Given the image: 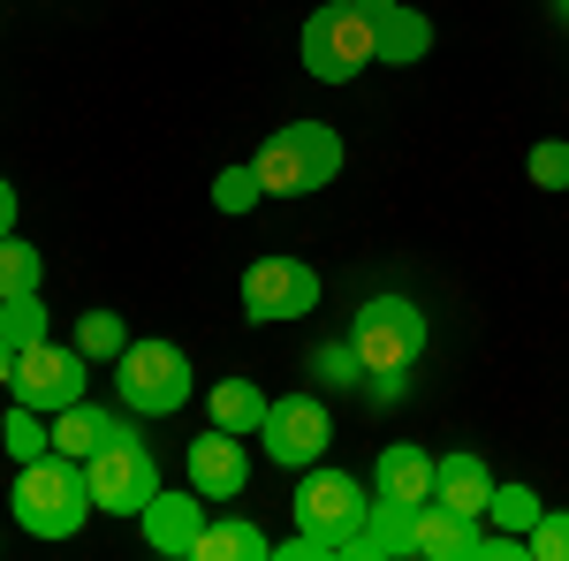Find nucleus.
Segmentation results:
<instances>
[{
	"instance_id": "1a4fd4ad",
	"label": "nucleus",
	"mask_w": 569,
	"mask_h": 561,
	"mask_svg": "<svg viewBox=\"0 0 569 561\" xmlns=\"http://www.w3.org/2000/svg\"><path fill=\"white\" fill-rule=\"evenodd\" d=\"M266 463H281V471H311L319 455H327V440H335V418H327V402L319 394H281V402H266Z\"/></svg>"
},
{
	"instance_id": "7c9ffc66",
	"label": "nucleus",
	"mask_w": 569,
	"mask_h": 561,
	"mask_svg": "<svg viewBox=\"0 0 569 561\" xmlns=\"http://www.w3.org/2000/svg\"><path fill=\"white\" fill-rule=\"evenodd\" d=\"M555 8H562V16H569V0H555Z\"/></svg>"
},
{
	"instance_id": "2eb2a0df",
	"label": "nucleus",
	"mask_w": 569,
	"mask_h": 561,
	"mask_svg": "<svg viewBox=\"0 0 569 561\" xmlns=\"http://www.w3.org/2000/svg\"><path fill=\"white\" fill-rule=\"evenodd\" d=\"M372 493H380V501H402V509L433 501V455H426L418 440H395V448H380V471H372Z\"/></svg>"
},
{
	"instance_id": "393cba45",
	"label": "nucleus",
	"mask_w": 569,
	"mask_h": 561,
	"mask_svg": "<svg viewBox=\"0 0 569 561\" xmlns=\"http://www.w3.org/2000/svg\"><path fill=\"white\" fill-rule=\"evenodd\" d=\"M259 198H266V190H259V174H251V160H243V168H220V182H213L220 213H251Z\"/></svg>"
},
{
	"instance_id": "f3484780",
	"label": "nucleus",
	"mask_w": 569,
	"mask_h": 561,
	"mask_svg": "<svg viewBox=\"0 0 569 561\" xmlns=\"http://www.w3.org/2000/svg\"><path fill=\"white\" fill-rule=\"evenodd\" d=\"M190 561H273V547H266V531H259V523L220 517V523H206V531H198Z\"/></svg>"
},
{
	"instance_id": "f257e3e1",
	"label": "nucleus",
	"mask_w": 569,
	"mask_h": 561,
	"mask_svg": "<svg viewBox=\"0 0 569 561\" xmlns=\"http://www.w3.org/2000/svg\"><path fill=\"white\" fill-rule=\"evenodd\" d=\"M8 509L16 523L31 531V539H69V531H84L91 517V478L77 455H39V463H16V493H8Z\"/></svg>"
},
{
	"instance_id": "412c9836",
	"label": "nucleus",
	"mask_w": 569,
	"mask_h": 561,
	"mask_svg": "<svg viewBox=\"0 0 569 561\" xmlns=\"http://www.w3.org/2000/svg\"><path fill=\"white\" fill-rule=\"evenodd\" d=\"M486 517L501 523V531H517V539H531V523L547 517V501H539L531 485H501V478H493V501H486Z\"/></svg>"
},
{
	"instance_id": "b1692460",
	"label": "nucleus",
	"mask_w": 569,
	"mask_h": 561,
	"mask_svg": "<svg viewBox=\"0 0 569 561\" xmlns=\"http://www.w3.org/2000/svg\"><path fill=\"white\" fill-rule=\"evenodd\" d=\"M77 349H84V357H122V349H130L122 311H84V319H77Z\"/></svg>"
},
{
	"instance_id": "bb28decb",
	"label": "nucleus",
	"mask_w": 569,
	"mask_h": 561,
	"mask_svg": "<svg viewBox=\"0 0 569 561\" xmlns=\"http://www.w3.org/2000/svg\"><path fill=\"white\" fill-rule=\"evenodd\" d=\"M531 182L539 190H569V144L562 137H539L531 144Z\"/></svg>"
},
{
	"instance_id": "4be33fe9",
	"label": "nucleus",
	"mask_w": 569,
	"mask_h": 561,
	"mask_svg": "<svg viewBox=\"0 0 569 561\" xmlns=\"http://www.w3.org/2000/svg\"><path fill=\"white\" fill-rule=\"evenodd\" d=\"M0 342H8V349L46 342V303H39V289H31V297H0Z\"/></svg>"
},
{
	"instance_id": "9b49d317",
	"label": "nucleus",
	"mask_w": 569,
	"mask_h": 561,
	"mask_svg": "<svg viewBox=\"0 0 569 561\" xmlns=\"http://www.w3.org/2000/svg\"><path fill=\"white\" fill-rule=\"evenodd\" d=\"M182 471H190V485L206 493V501H236L243 485H251V455H243V432H198L190 440V455H182Z\"/></svg>"
},
{
	"instance_id": "aec40b11",
	"label": "nucleus",
	"mask_w": 569,
	"mask_h": 561,
	"mask_svg": "<svg viewBox=\"0 0 569 561\" xmlns=\"http://www.w3.org/2000/svg\"><path fill=\"white\" fill-rule=\"evenodd\" d=\"M0 448H8L16 463H39V455H53V418H46V410H23V402H16V410L0 418Z\"/></svg>"
},
{
	"instance_id": "f03ea898",
	"label": "nucleus",
	"mask_w": 569,
	"mask_h": 561,
	"mask_svg": "<svg viewBox=\"0 0 569 561\" xmlns=\"http://www.w3.org/2000/svg\"><path fill=\"white\" fill-rule=\"evenodd\" d=\"M251 174H259L266 198H311V190H327L342 174V137L327 122H289L251 152Z\"/></svg>"
},
{
	"instance_id": "dca6fc26",
	"label": "nucleus",
	"mask_w": 569,
	"mask_h": 561,
	"mask_svg": "<svg viewBox=\"0 0 569 561\" xmlns=\"http://www.w3.org/2000/svg\"><path fill=\"white\" fill-rule=\"evenodd\" d=\"M372 31H380V61H426L433 53V23L402 0H380L372 8Z\"/></svg>"
},
{
	"instance_id": "39448f33",
	"label": "nucleus",
	"mask_w": 569,
	"mask_h": 561,
	"mask_svg": "<svg viewBox=\"0 0 569 561\" xmlns=\"http://www.w3.org/2000/svg\"><path fill=\"white\" fill-rule=\"evenodd\" d=\"M84 478H91V509H107V517H144V501L160 493V463H152V448L130 425H114L91 448Z\"/></svg>"
},
{
	"instance_id": "a878e982",
	"label": "nucleus",
	"mask_w": 569,
	"mask_h": 561,
	"mask_svg": "<svg viewBox=\"0 0 569 561\" xmlns=\"http://www.w3.org/2000/svg\"><path fill=\"white\" fill-rule=\"evenodd\" d=\"M531 561H569V509H547V517L531 523Z\"/></svg>"
},
{
	"instance_id": "a211bd4d",
	"label": "nucleus",
	"mask_w": 569,
	"mask_h": 561,
	"mask_svg": "<svg viewBox=\"0 0 569 561\" xmlns=\"http://www.w3.org/2000/svg\"><path fill=\"white\" fill-rule=\"evenodd\" d=\"M114 425H122L114 410H99V402H69V410H53V448L84 463V455H91V448H99Z\"/></svg>"
},
{
	"instance_id": "6e6552de",
	"label": "nucleus",
	"mask_w": 569,
	"mask_h": 561,
	"mask_svg": "<svg viewBox=\"0 0 569 561\" xmlns=\"http://www.w3.org/2000/svg\"><path fill=\"white\" fill-rule=\"evenodd\" d=\"M84 349L77 342H31L16 349V372H8V394L23 402V410H69V402H84Z\"/></svg>"
},
{
	"instance_id": "ddd939ff",
	"label": "nucleus",
	"mask_w": 569,
	"mask_h": 561,
	"mask_svg": "<svg viewBox=\"0 0 569 561\" xmlns=\"http://www.w3.org/2000/svg\"><path fill=\"white\" fill-rule=\"evenodd\" d=\"M433 501L456 509L463 523H479L486 501H493V463H486L479 448H448V455H433Z\"/></svg>"
},
{
	"instance_id": "cd10ccee",
	"label": "nucleus",
	"mask_w": 569,
	"mask_h": 561,
	"mask_svg": "<svg viewBox=\"0 0 569 561\" xmlns=\"http://www.w3.org/2000/svg\"><path fill=\"white\" fill-rule=\"evenodd\" d=\"M311 364H319L327 380H365V364H357V349H350V342H327L319 357H311Z\"/></svg>"
},
{
	"instance_id": "7ed1b4c3",
	"label": "nucleus",
	"mask_w": 569,
	"mask_h": 561,
	"mask_svg": "<svg viewBox=\"0 0 569 561\" xmlns=\"http://www.w3.org/2000/svg\"><path fill=\"white\" fill-rule=\"evenodd\" d=\"M380 61V31H372V8L365 0H327L305 16V77L319 84H350L357 69Z\"/></svg>"
},
{
	"instance_id": "9d476101",
	"label": "nucleus",
	"mask_w": 569,
	"mask_h": 561,
	"mask_svg": "<svg viewBox=\"0 0 569 561\" xmlns=\"http://www.w3.org/2000/svg\"><path fill=\"white\" fill-rule=\"evenodd\" d=\"M319 311V273L305 259H251L243 266V319L273 327V319H305Z\"/></svg>"
},
{
	"instance_id": "c756f323",
	"label": "nucleus",
	"mask_w": 569,
	"mask_h": 561,
	"mask_svg": "<svg viewBox=\"0 0 569 561\" xmlns=\"http://www.w3.org/2000/svg\"><path fill=\"white\" fill-rule=\"evenodd\" d=\"M8 372H16V349L0 342V388H8Z\"/></svg>"
},
{
	"instance_id": "0eeeda50",
	"label": "nucleus",
	"mask_w": 569,
	"mask_h": 561,
	"mask_svg": "<svg viewBox=\"0 0 569 561\" xmlns=\"http://www.w3.org/2000/svg\"><path fill=\"white\" fill-rule=\"evenodd\" d=\"M350 349H357V364H365V380L410 372V364L426 357V311L410 297H372L350 327Z\"/></svg>"
},
{
	"instance_id": "4468645a",
	"label": "nucleus",
	"mask_w": 569,
	"mask_h": 561,
	"mask_svg": "<svg viewBox=\"0 0 569 561\" xmlns=\"http://www.w3.org/2000/svg\"><path fill=\"white\" fill-rule=\"evenodd\" d=\"M402 554L410 561H471V523L440 501H418L402 517Z\"/></svg>"
},
{
	"instance_id": "6ab92c4d",
	"label": "nucleus",
	"mask_w": 569,
	"mask_h": 561,
	"mask_svg": "<svg viewBox=\"0 0 569 561\" xmlns=\"http://www.w3.org/2000/svg\"><path fill=\"white\" fill-rule=\"evenodd\" d=\"M206 410H213V425H228V432H259L266 425V394L251 388V380H220V388H206Z\"/></svg>"
},
{
	"instance_id": "2f4dec72",
	"label": "nucleus",
	"mask_w": 569,
	"mask_h": 561,
	"mask_svg": "<svg viewBox=\"0 0 569 561\" xmlns=\"http://www.w3.org/2000/svg\"><path fill=\"white\" fill-rule=\"evenodd\" d=\"M365 8H380V0H365Z\"/></svg>"
},
{
	"instance_id": "423d86ee",
	"label": "nucleus",
	"mask_w": 569,
	"mask_h": 561,
	"mask_svg": "<svg viewBox=\"0 0 569 561\" xmlns=\"http://www.w3.org/2000/svg\"><path fill=\"white\" fill-rule=\"evenodd\" d=\"M190 388L198 380H190V357L176 342H130L114 357V394H122L130 418H176Z\"/></svg>"
},
{
	"instance_id": "20e7f679",
	"label": "nucleus",
	"mask_w": 569,
	"mask_h": 561,
	"mask_svg": "<svg viewBox=\"0 0 569 561\" xmlns=\"http://www.w3.org/2000/svg\"><path fill=\"white\" fill-rule=\"evenodd\" d=\"M365 517H372V493H365L350 471H335V463H327V471H305V485H297V531L327 539L335 561H357Z\"/></svg>"
},
{
	"instance_id": "f8f14e48",
	"label": "nucleus",
	"mask_w": 569,
	"mask_h": 561,
	"mask_svg": "<svg viewBox=\"0 0 569 561\" xmlns=\"http://www.w3.org/2000/svg\"><path fill=\"white\" fill-rule=\"evenodd\" d=\"M137 523H144V547H152V554L182 561L198 547V531H206V493H198V485H190V493H168V485H160Z\"/></svg>"
},
{
	"instance_id": "c85d7f7f",
	"label": "nucleus",
	"mask_w": 569,
	"mask_h": 561,
	"mask_svg": "<svg viewBox=\"0 0 569 561\" xmlns=\"http://www.w3.org/2000/svg\"><path fill=\"white\" fill-rule=\"evenodd\" d=\"M0 236H16V182L0 174Z\"/></svg>"
},
{
	"instance_id": "5701e85b",
	"label": "nucleus",
	"mask_w": 569,
	"mask_h": 561,
	"mask_svg": "<svg viewBox=\"0 0 569 561\" xmlns=\"http://www.w3.org/2000/svg\"><path fill=\"white\" fill-rule=\"evenodd\" d=\"M39 273H46V259L23 243V236H0V297H31Z\"/></svg>"
}]
</instances>
